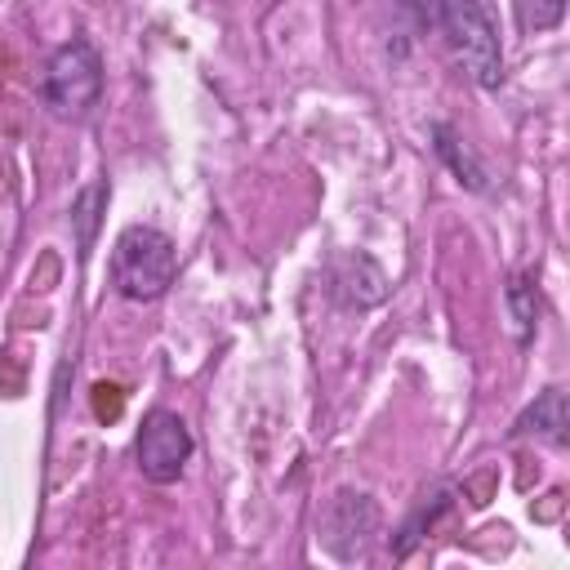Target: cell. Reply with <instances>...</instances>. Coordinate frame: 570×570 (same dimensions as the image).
Listing matches in <instances>:
<instances>
[{"label":"cell","instance_id":"6da1fadb","mask_svg":"<svg viewBox=\"0 0 570 570\" xmlns=\"http://www.w3.org/2000/svg\"><path fill=\"white\" fill-rule=\"evenodd\" d=\"M174 240L156 227H125L111 249V281L125 298L151 303L174 285Z\"/></svg>","mask_w":570,"mask_h":570},{"label":"cell","instance_id":"7a4b0ae2","mask_svg":"<svg viewBox=\"0 0 570 570\" xmlns=\"http://www.w3.org/2000/svg\"><path fill=\"white\" fill-rule=\"evenodd\" d=\"M441 27H445L463 71L481 89H494L503 80V53H499V36H494V22L485 18V9L476 0H445Z\"/></svg>","mask_w":570,"mask_h":570},{"label":"cell","instance_id":"3957f363","mask_svg":"<svg viewBox=\"0 0 570 570\" xmlns=\"http://www.w3.org/2000/svg\"><path fill=\"white\" fill-rule=\"evenodd\" d=\"M102 94V58L89 40H71L49 58L45 71V102L58 116H80Z\"/></svg>","mask_w":570,"mask_h":570},{"label":"cell","instance_id":"277c9868","mask_svg":"<svg viewBox=\"0 0 570 570\" xmlns=\"http://www.w3.org/2000/svg\"><path fill=\"white\" fill-rule=\"evenodd\" d=\"M191 459V432L174 410H151L138 432V468L147 481L169 485L178 481L183 463Z\"/></svg>","mask_w":570,"mask_h":570},{"label":"cell","instance_id":"5b68a950","mask_svg":"<svg viewBox=\"0 0 570 570\" xmlns=\"http://www.w3.org/2000/svg\"><path fill=\"white\" fill-rule=\"evenodd\" d=\"M379 530V512L365 494H334V503L325 508V521H321V539L334 557L352 561V557H365V543L374 539Z\"/></svg>","mask_w":570,"mask_h":570},{"label":"cell","instance_id":"8992f818","mask_svg":"<svg viewBox=\"0 0 570 570\" xmlns=\"http://www.w3.org/2000/svg\"><path fill=\"white\" fill-rule=\"evenodd\" d=\"M521 432H539V436H548V441H566V392L561 387H548L525 414H521V423H517Z\"/></svg>","mask_w":570,"mask_h":570},{"label":"cell","instance_id":"52a82bcc","mask_svg":"<svg viewBox=\"0 0 570 570\" xmlns=\"http://www.w3.org/2000/svg\"><path fill=\"white\" fill-rule=\"evenodd\" d=\"M436 138H441L436 147H441V156H445V160L454 165V174H459V178H463L468 187H485V178H481V169L472 165V156H468V151H459V147H454V138H450V129H445V125L436 129Z\"/></svg>","mask_w":570,"mask_h":570},{"label":"cell","instance_id":"ba28073f","mask_svg":"<svg viewBox=\"0 0 570 570\" xmlns=\"http://www.w3.org/2000/svg\"><path fill=\"white\" fill-rule=\"evenodd\" d=\"M508 303H512V316H517V334L530 338V325H534V294H530V285H525L521 276L508 285Z\"/></svg>","mask_w":570,"mask_h":570},{"label":"cell","instance_id":"9c48e42d","mask_svg":"<svg viewBox=\"0 0 570 570\" xmlns=\"http://www.w3.org/2000/svg\"><path fill=\"white\" fill-rule=\"evenodd\" d=\"M517 18H521V27L530 31H539V27H552L557 18H561V0H517Z\"/></svg>","mask_w":570,"mask_h":570}]
</instances>
